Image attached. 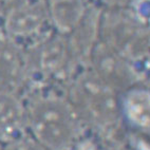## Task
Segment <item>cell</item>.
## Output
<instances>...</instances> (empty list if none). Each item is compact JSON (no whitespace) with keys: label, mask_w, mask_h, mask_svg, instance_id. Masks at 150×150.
<instances>
[{"label":"cell","mask_w":150,"mask_h":150,"mask_svg":"<svg viewBox=\"0 0 150 150\" xmlns=\"http://www.w3.org/2000/svg\"><path fill=\"white\" fill-rule=\"evenodd\" d=\"M31 135L48 150H71L77 139L72 108L58 98L38 99L27 113Z\"/></svg>","instance_id":"obj_1"},{"label":"cell","mask_w":150,"mask_h":150,"mask_svg":"<svg viewBox=\"0 0 150 150\" xmlns=\"http://www.w3.org/2000/svg\"><path fill=\"white\" fill-rule=\"evenodd\" d=\"M23 122H27V114L18 102L8 92H0V139L8 142L19 137Z\"/></svg>","instance_id":"obj_2"},{"label":"cell","mask_w":150,"mask_h":150,"mask_svg":"<svg viewBox=\"0 0 150 150\" xmlns=\"http://www.w3.org/2000/svg\"><path fill=\"white\" fill-rule=\"evenodd\" d=\"M127 112L135 125L148 128V93L147 91H134L127 99Z\"/></svg>","instance_id":"obj_3"},{"label":"cell","mask_w":150,"mask_h":150,"mask_svg":"<svg viewBox=\"0 0 150 150\" xmlns=\"http://www.w3.org/2000/svg\"><path fill=\"white\" fill-rule=\"evenodd\" d=\"M2 150H48L43 147L37 139L32 135L24 137L19 135L15 139L6 142V145L2 147Z\"/></svg>","instance_id":"obj_4"},{"label":"cell","mask_w":150,"mask_h":150,"mask_svg":"<svg viewBox=\"0 0 150 150\" xmlns=\"http://www.w3.org/2000/svg\"><path fill=\"white\" fill-rule=\"evenodd\" d=\"M118 150H129V149H127V148H125V149H124V148H123V149H118Z\"/></svg>","instance_id":"obj_5"},{"label":"cell","mask_w":150,"mask_h":150,"mask_svg":"<svg viewBox=\"0 0 150 150\" xmlns=\"http://www.w3.org/2000/svg\"><path fill=\"white\" fill-rule=\"evenodd\" d=\"M0 150H2V146H1V144H0Z\"/></svg>","instance_id":"obj_6"}]
</instances>
